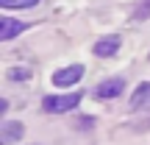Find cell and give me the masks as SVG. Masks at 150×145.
Returning a JSON list of instances; mask_svg holds the SVG:
<instances>
[{"label":"cell","instance_id":"obj_1","mask_svg":"<svg viewBox=\"0 0 150 145\" xmlns=\"http://www.w3.org/2000/svg\"><path fill=\"white\" fill-rule=\"evenodd\" d=\"M81 103V92H70V95H47L42 101V109L50 114H61V112H70Z\"/></svg>","mask_w":150,"mask_h":145},{"label":"cell","instance_id":"obj_2","mask_svg":"<svg viewBox=\"0 0 150 145\" xmlns=\"http://www.w3.org/2000/svg\"><path fill=\"white\" fill-rule=\"evenodd\" d=\"M83 78V67L81 64H70V67H61V70L53 73V84L56 86H72Z\"/></svg>","mask_w":150,"mask_h":145},{"label":"cell","instance_id":"obj_3","mask_svg":"<svg viewBox=\"0 0 150 145\" xmlns=\"http://www.w3.org/2000/svg\"><path fill=\"white\" fill-rule=\"evenodd\" d=\"M22 134H25V129H22V123H17V120H3V123H0V142L3 145H11V142L22 140Z\"/></svg>","mask_w":150,"mask_h":145},{"label":"cell","instance_id":"obj_4","mask_svg":"<svg viewBox=\"0 0 150 145\" xmlns=\"http://www.w3.org/2000/svg\"><path fill=\"white\" fill-rule=\"evenodd\" d=\"M120 45H122V39L117 36V34H111V36H103L95 42V56H100V59H108V56H114L120 50Z\"/></svg>","mask_w":150,"mask_h":145},{"label":"cell","instance_id":"obj_5","mask_svg":"<svg viewBox=\"0 0 150 145\" xmlns=\"http://www.w3.org/2000/svg\"><path fill=\"white\" fill-rule=\"evenodd\" d=\"M122 89H125V81H122V78H108V81H103V84H97L95 95L106 101V98H117V95H122Z\"/></svg>","mask_w":150,"mask_h":145},{"label":"cell","instance_id":"obj_6","mask_svg":"<svg viewBox=\"0 0 150 145\" xmlns=\"http://www.w3.org/2000/svg\"><path fill=\"white\" fill-rule=\"evenodd\" d=\"M22 31H25V25L11 20V17H3V20H0V42H8V39H14L17 34H22Z\"/></svg>","mask_w":150,"mask_h":145},{"label":"cell","instance_id":"obj_7","mask_svg":"<svg viewBox=\"0 0 150 145\" xmlns=\"http://www.w3.org/2000/svg\"><path fill=\"white\" fill-rule=\"evenodd\" d=\"M145 106H150V81L139 84L131 95V109H145Z\"/></svg>","mask_w":150,"mask_h":145},{"label":"cell","instance_id":"obj_8","mask_svg":"<svg viewBox=\"0 0 150 145\" xmlns=\"http://www.w3.org/2000/svg\"><path fill=\"white\" fill-rule=\"evenodd\" d=\"M39 0H0V6L3 9H31V6H36Z\"/></svg>","mask_w":150,"mask_h":145},{"label":"cell","instance_id":"obj_9","mask_svg":"<svg viewBox=\"0 0 150 145\" xmlns=\"http://www.w3.org/2000/svg\"><path fill=\"white\" fill-rule=\"evenodd\" d=\"M28 78H31V73L25 67H11L8 70V81H28Z\"/></svg>","mask_w":150,"mask_h":145}]
</instances>
